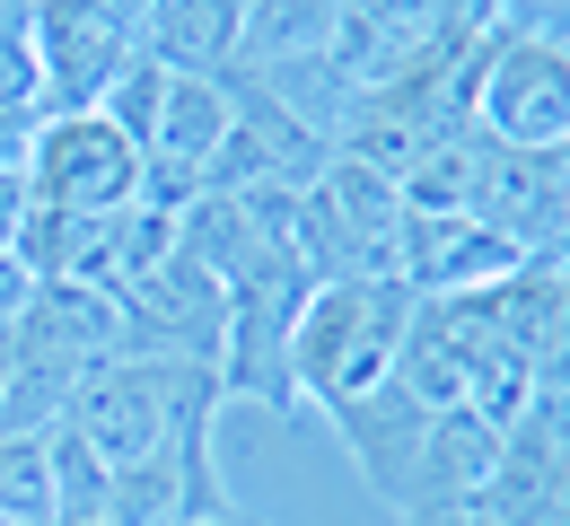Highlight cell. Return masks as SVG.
<instances>
[{
	"label": "cell",
	"mask_w": 570,
	"mask_h": 526,
	"mask_svg": "<svg viewBox=\"0 0 570 526\" xmlns=\"http://www.w3.org/2000/svg\"><path fill=\"white\" fill-rule=\"evenodd\" d=\"M212 421H219V369L158 360V351H115L62 413V430L106 474L149 465V456H185V465L212 474Z\"/></svg>",
	"instance_id": "obj_1"
},
{
	"label": "cell",
	"mask_w": 570,
	"mask_h": 526,
	"mask_svg": "<svg viewBox=\"0 0 570 526\" xmlns=\"http://www.w3.org/2000/svg\"><path fill=\"white\" fill-rule=\"evenodd\" d=\"M413 290L395 272H352V281H316L298 325H289V395L316 413H343L352 395L395 377L404 325H413Z\"/></svg>",
	"instance_id": "obj_2"
},
{
	"label": "cell",
	"mask_w": 570,
	"mask_h": 526,
	"mask_svg": "<svg viewBox=\"0 0 570 526\" xmlns=\"http://www.w3.org/2000/svg\"><path fill=\"white\" fill-rule=\"evenodd\" d=\"M115 351H124V316H115L106 290H88V281H36V299L18 307V325H9L0 430L45 439V430L71 413V395L106 369Z\"/></svg>",
	"instance_id": "obj_3"
},
{
	"label": "cell",
	"mask_w": 570,
	"mask_h": 526,
	"mask_svg": "<svg viewBox=\"0 0 570 526\" xmlns=\"http://www.w3.org/2000/svg\"><path fill=\"white\" fill-rule=\"evenodd\" d=\"M395 228H404V193L360 167V158H325V176L289 202V246L307 255L316 281H352V272H395Z\"/></svg>",
	"instance_id": "obj_4"
},
{
	"label": "cell",
	"mask_w": 570,
	"mask_h": 526,
	"mask_svg": "<svg viewBox=\"0 0 570 526\" xmlns=\"http://www.w3.org/2000/svg\"><path fill=\"white\" fill-rule=\"evenodd\" d=\"M474 132L500 150H570V53L544 36H483L474 71Z\"/></svg>",
	"instance_id": "obj_5"
},
{
	"label": "cell",
	"mask_w": 570,
	"mask_h": 526,
	"mask_svg": "<svg viewBox=\"0 0 570 526\" xmlns=\"http://www.w3.org/2000/svg\"><path fill=\"white\" fill-rule=\"evenodd\" d=\"M27 185L45 211H71V220H106V211H132L149 185L141 141H124L106 115H45L36 123V150H27Z\"/></svg>",
	"instance_id": "obj_6"
},
{
	"label": "cell",
	"mask_w": 570,
	"mask_h": 526,
	"mask_svg": "<svg viewBox=\"0 0 570 526\" xmlns=\"http://www.w3.org/2000/svg\"><path fill=\"white\" fill-rule=\"evenodd\" d=\"M115 316H124V351H158V360H203L219 369V343H228V299L203 264L167 255L149 264L141 281L115 290Z\"/></svg>",
	"instance_id": "obj_7"
},
{
	"label": "cell",
	"mask_w": 570,
	"mask_h": 526,
	"mask_svg": "<svg viewBox=\"0 0 570 526\" xmlns=\"http://www.w3.org/2000/svg\"><path fill=\"white\" fill-rule=\"evenodd\" d=\"M527 255L474 211H404V228H395V281L413 299H483Z\"/></svg>",
	"instance_id": "obj_8"
},
{
	"label": "cell",
	"mask_w": 570,
	"mask_h": 526,
	"mask_svg": "<svg viewBox=\"0 0 570 526\" xmlns=\"http://www.w3.org/2000/svg\"><path fill=\"white\" fill-rule=\"evenodd\" d=\"M465 211L483 228H500L518 255H544L570 220V150H500V141H483Z\"/></svg>",
	"instance_id": "obj_9"
},
{
	"label": "cell",
	"mask_w": 570,
	"mask_h": 526,
	"mask_svg": "<svg viewBox=\"0 0 570 526\" xmlns=\"http://www.w3.org/2000/svg\"><path fill=\"white\" fill-rule=\"evenodd\" d=\"M228 123H237L228 79H185V71H167V106H158V132H149V185H141V202L185 211V202L203 193V176H212Z\"/></svg>",
	"instance_id": "obj_10"
},
{
	"label": "cell",
	"mask_w": 570,
	"mask_h": 526,
	"mask_svg": "<svg viewBox=\"0 0 570 526\" xmlns=\"http://www.w3.org/2000/svg\"><path fill=\"white\" fill-rule=\"evenodd\" d=\"M439 413H422L395 377L386 386H368V395H352L343 413H334V430H343V448H352V465L368 474V492L404 518V492H413V465H422V439Z\"/></svg>",
	"instance_id": "obj_11"
},
{
	"label": "cell",
	"mask_w": 570,
	"mask_h": 526,
	"mask_svg": "<svg viewBox=\"0 0 570 526\" xmlns=\"http://www.w3.org/2000/svg\"><path fill=\"white\" fill-rule=\"evenodd\" d=\"M483 316H492V334L527 360V369L544 377V360L570 343V272L562 264H544V255H527L509 281L483 290Z\"/></svg>",
	"instance_id": "obj_12"
},
{
	"label": "cell",
	"mask_w": 570,
	"mask_h": 526,
	"mask_svg": "<svg viewBox=\"0 0 570 526\" xmlns=\"http://www.w3.org/2000/svg\"><path fill=\"white\" fill-rule=\"evenodd\" d=\"M237 44H246V0H149L141 18V53L185 79H219Z\"/></svg>",
	"instance_id": "obj_13"
},
{
	"label": "cell",
	"mask_w": 570,
	"mask_h": 526,
	"mask_svg": "<svg viewBox=\"0 0 570 526\" xmlns=\"http://www.w3.org/2000/svg\"><path fill=\"white\" fill-rule=\"evenodd\" d=\"M334 27H343V0H246L237 62H307V53H334Z\"/></svg>",
	"instance_id": "obj_14"
},
{
	"label": "cell",
	"mask_w": 570,
	"mask_h": 526,
	"mask_svg": "<svg viewBox=\"0 0 570 526\" xmlns=\"http://www.w3.org/2000/svg\"><path fill=\"white\" fill-rule=\"evenodd\" d=\"M53 439V430H45ZM27 430H0V518L9 526H45L53 518V448Z\"/></svg>",
	"instance_id": "obj_15"
},
{
	"label": "cell",
	"mask_w": 570,
	"mask_h": 526,
	"mask_svg": "<svg viewBox=\"0 0 570 526\" xmlns=\"http://www.w3.org/2000/svg\"><path fill=\"white\" fill-rule=\"evenodd\" d=\"M53 526H97V509H106V465L79 448L71 430L53 421Z\"/></svg>",
	"instance_id": "obj_16"
},
{
	"label": "cell",
	"mask_w": 570,
	"mask_h": 526,
	"mask_svg": "<svg viewBox=\"0 0 570 526\" xmlns=\"http://www.w3.org/2000/svg\"><path fill=\"white\" fill-rule=\"evenodd\" d=\"M0 106L36 115V0H0Z\"/></svg>",
	"instance_id": "obj_17"
},
{
	"label": "cell",
	"mask_w": 570,
	"mask_h": 526,
	"mask_svg": "<svg viewBox=\"0 0 570 526\" xmlns=\"http://www.w3.org/2000/svg\"><path fill=\"white\" fill-rule=\"evenodd\" d=\"M492 27H509V36H544V44H570V0H492Z\"/></svg>",
	"instance_id": "obj_18"
},
{
	"label": "cell",
	"mask_w": 570,
	"mask_h": 526,
	"mask_svg": "<svg viewBox=\"0 0 570 526\" xmlns=\"http://www.w3.org/2000/svg\"><path fill=\"white\" fill-rule=\"evenodd\" d=\"M27 211H36V185H27V167H0V255L27 237Z\"/></svg>",
	"instance_id": "obj_19"
},
{
	"label": "cell",
	"mask_w": 570,
	"mask_h": 526,
	"mask_svg": "<svg viewBox=\"0 0 570 526\" xmlns=\"http://www.w3.org/2000/svg\"><path fill=\"white\" fill-rule=\"evenodd\" d=\"M36 123H45V115H27V106H0V167H27V150H36Z\"/></svg>",
	"instance_id": "obj_20"
},
{
	"label": "cell",
	"mask_w": 570,
	"mask_h": 526,
	"mask_svg": "<svg viewBox=\"0 0 570 526\" xmlns=\"http://www.w3.org/2000/svg\"><path fill=\"white\" fill-rule=\"evenodd\" d=\"M27 299H36V272H27L18 255H0V334L18 325V307H27Z\"/></svg>",
	"instance_id": "obj_21"
},
{
	"label": "cell",
	"mask_w": 570,
	"mask_h": 526,
	"mask_svg": "<svg viewBox=\"0 0 570 526\" xmlns=\"http://www.w3.org/2000/svg\"><path fill=\"white\" fill-rule=\"evenodd\" d=\"M544 526H570V456H562V474H553V509H544Z\"/></svg>",
	"instance_id": "obj_22"
},
{
	"label": "cell",
	"mask_w": 570,
	"mask_h": 526,
	"mask_svg": "<svg viewBox=\"0 0 570 526\" xmlns=\"http://www.w3.org/2000/svg\"><path fill=\"white\" fill-rule=\"evenodd\" d=\"M404 526H492L483 509H439V518H404Z\"/></svg>",
	"instance_id": "obj_23"
},
{
	"label": "cell",
	"mask_w": 570,
	"mask_h": 526,
	"mask_svg": "<svg viewBox=\"0 0 570 526\" xmlns=\"http://www.w3.org/2000/svg\"><path fill=\"white\" fill-rule=\"evenodd\" d=\"M544 386H562V395H570V343L553 351V360H544Z\"/></svg>",
	"instance_id": "obj_24"
},
{
	"label": "cell",
	"mask_w": 570,
	"mask_h": 526,
	"mask_svg": "<svg viewBox=\"0 0 570 526\" xmlns=\"http://www.w3.org/2000/svg\"><path fill=\"white\" fill-rule=\"evenodd\" d=\"M185 526H264V518H246V509H212V518H185Z\"/></svg>",
	"instance_id": "obj_25"
},
{
	"label": "cell",
	"mask_w": 570,
	"mask_h": 526,
	"mask_svg": "<svg viewBox=\"0 0 570 526\" xmlns=\"http://www.w3.org/2000/svg\"><path fill=\"white\" fill-rule=\"evenodd\" d=\"M544 264H562V272H570V220H562V237L544 246Z\"/></svg>",
	"instance_id": "obj_26"
},
{
	"label": "cell",
	"mask_w": 570,
	"mask_h": 526,
	"mask_svg": "<svg viewBox=\"0 0 570 526\" xmlns=\"http://www.w3.org/2000/svg\"><path fill=\"white\" fill-rule=\"evenodd\" d=\"M0 386H9V334H0Z\"/></svg>",
	"instance_id": "obj_27"
},
{
	"label": "cell",
	"mask_w": 570,
	"mask_h": 526,
	"mask_svg": "<svg viewBox=\"0 0 570 526\" xmlns=\"http://www.w3.org/2000/svg\"><path fill=\"white\" fill-rule=\"evenodd\" d=\"M562 53H570V44H562Z\"/></svg>",
	"instance_id": "obj_28"
}]
</instances>
